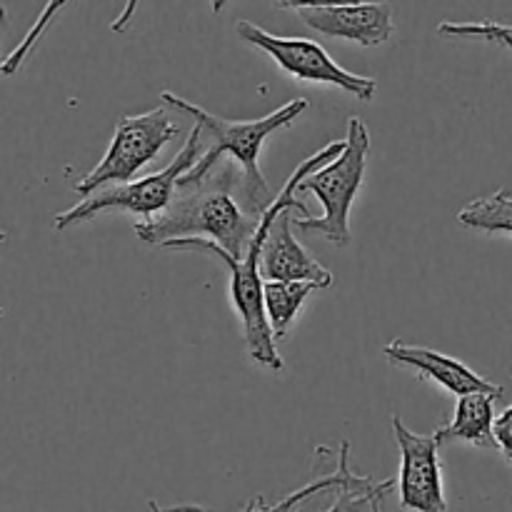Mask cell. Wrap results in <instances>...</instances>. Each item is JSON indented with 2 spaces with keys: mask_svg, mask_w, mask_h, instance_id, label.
Wrapping results in <instances>:
<instances>
[{
  "mask_svg": "<svg viewBox=\"0 0 512 512\" xmlns=\"http://www.w3.org/2000/svg\"><path fill=\"white\" fill-rule=\"evenodd\" d=\"M275 198L253 188L235 160L220 158L205 173H185L168 210L145 223L140 220L135 235L155 248L173 240H213L228 255L243 258Z\"/></svg>",
  "mask_w": 512,
  "mask_h": 512,
  "instance_id": "1",
  "label": "cell"
},
{
  "mask_svg": "<svg viewBox=\"0 0 512 512\" xmlns=\"http://www.w3.org/2000/svg\"><path fill=\"white\" fill-rule=\"evenodd\" d=\"M345 150V140H335V143L325 145L323 150H318L315 155H310L305 163L298 165L293 175H290L288 183L283 185V190L278 193L275 203L265 210L263 220H260V228L255 233L253 243L245 250L243 258H233V255L225 253L223 248L213 243V240L203 238H190V240H173V243H165L163 250H190V253H208L213 258L223 260L225 268L230 270V298H233L235 313H238L240 323H243V338L245 348H248L250 360L260 368L268 370H283V358L275 350V338L270 333L268 318H265V300H263V280H260V250H263L265 233H268L270 223H273L275 215L280 213L288 205L298 203L295 200V190L303 183L308 175L318 173L320 168L333 163L335 158H340Z\"/></svg>",
  "mask_w": 512,
  "mask_h": 512,
  "instance_id": "2",
  "label": "cell"
},
{
  "mask_svg": "<svg viewBox=\"0 0 512 512\" xmlns=\"http://www.w3.org/2000/svg\"><path fill=\"white\" fill-rule=\"evenodd\" d=\"M160 100L173 108L183 110L185 115L195 120L205 133L210 135V148L205 150L203 158L195 165V173H205V170L213 168L220 158H230L240 165V170L245 173L248 183L253 188H258L260 193H270L268 183H265L263 173H260V150H263V143L280 128H290L300 115L308 110V100L298 98L290 100L288 105L278 108L275 113L265 115V118L255 120H225L218 118V115L208 113L200 105L190 103V100L180 98V95L170 93V90H163L160 93Z\"/></svg>",
  "mask_w": 512,
  "mask_h": 512,
  "instance_id": "3",
  "label": "cell"
},
{
  "mask_svg": "<svg viewBox=\"0 0 512 512\" xmlns=\"http://www.w3.org/2000/svg\"><path fill=\"white\" fill-rule=\"evenodd\" d=\"M370 135L360 118L348 120V135H345V150L340 158L320 168L318 173L308 175L298 185L300 193H313L323 205L320 218H295V225L305 233H320L333 245H350V210L360 193L368 165Z\"/></svg>",
  "mask_w": 512,
  "mask_h": 512,
  "instance_id": "4",
  "label": "cell"
},
{
  "mask_svg": "<svg viewBox=\"0 0 512 512\" xmlns=\"http://www.w3.org/2000/svg\"><path fill=\"white\" fill-rule=\"evenodd\" d=\"M203 128L198 123L190 130L188 140L180 148V153L175 155L173 163L168 168H163L160 173H150L145 178L133 180L128 185H118V188H105L100 193L90 195L83 203L73 205L65 213L55 215V228L65 230L70 225L85 223V220H93L100 213H130L140 215L145 220L158 218L160 213L168 210V205L173 203L175 190H178L180 178L185 173L198 165L200 155V138H203Z\"/></svg>",
  "mask_w": 512,
  "mask_h": 512,
  "instance_id": "5",
  "label": "cell"
},
{
  "mask_svg": "<svg viewBox=\"0 0 512 512\" xmlns=\"http://www.w3.org/2000/svg\"><path fill=\"white\" fill-rule=\"evenodd\" d=\"M175 135H178V125L165 115L163 108L143 115H125L115 125V135L103 160L80 183H75L73 190L83 198H90L105 188L133 183L135 175L145 165L153 163Z\"/></svg>",
  "mask_w": 512,
  "mask_h": 512,
  "instance_id": "6",
  "label": "cell"
},
{
  "mask_svg": "<svg viewBox=\"0 0 512 512\" xmlns=\"http://www.w3.org/2000/svg\"><path fill=\"white\" fill-rule=\"evenodd\" d=\"M238 35L248 40L250 45L263 50V53H268L285 73H290L298 80H305V83L333 85V88L355 95L358 100H373L375 90H378V83L373 78L345 70L315 40L273 35L260 28V25L248 23V20H240Z\"/></svg>",
  "mask_w": 512,
  "mask_h": 512,
  "instance_id": "7",
  "label": "cell"
},
{
  "mask_svg": "<svg viewBox=\"0 0 512 512\" xmlns=\"http://www.w3.org/2000/svg\"><path fill=\"white\" fill-rule=\"evenodd\" d=\"M393 435L400 453L398 498L408 512H448L440 468V443L433 435H418L408 430L400 415H393Z\"/></svg>",
  "mask_w": 512,
  "mask_h": 512,
  "instance_id": "8",
  "label": "cell"
},
{
  "mask_svg": "<svg viewBox=\"0 0 512 512\" xmlns=\"http://www.w3.org/2000/svg\"><path fill=\"white\" fill-rule=\"evenodd\" d=\"M280 8H293L305 25L328 38L363 48L388 43L395 30L390 3H280Z\"/></svg>",
  "mask_w": 512,
  "mask_h": 512,
  "instance_id": "9",
  "label": "cell"
},
{
  "mask_svg": "<svg viewBox=\"0 0 512 512\" xmlns=\"http://www.w3.org/2000/svg\"><path fill=\"white\" fill-rule=\"evenodd\" d=\"M295 210L305 215V205L298 200L280 210L270 223L260 250V275L268 278V283H310L315 288H330L333 273L310 258L308 250L295 240Z\"/></svg>",
  "mask_w": 512,
  "mask_h": 512,
  "instance_id": "10",
  "label": "cell"
},
{
  "mask_svg": "<svg viewBox=\"0 0 512 512\" xmlns=\"http://www.w3.org/2000/svg\"><path fill=\"white\" fill-rule=\"evenodd\" d=\"M383 355L393 365L415 370L420 378L433 380V383H438L443 390L453 393L455 398H465V395L475 393L503 398V388H500V385H493L490 380L480 378V375L475 373V370H470L468 365L450 358V355L438 353V350L420 348V345L390 343L383 348Z\"/></svg>",
  "mask_w": 512,
  "mask_h": 512,
  "instance_id": "11",
  "label": "cell"
},
{
  "mask_svg": "<svg viewBox=\"0 0 512 512\" xmlns=\"http://www.w3.org/2000/svg\"><path fill=\"white\" fill-rule=\"evenodd\" d=\"M370 483V478H365V475H355L353 470H350V443L345 440V443H340V455H338V470L330 475H325V478H318L313 480V483L303 485V488H298L295 493L285 495L283 500H278V503L273 505H265V498L263 495H258V498L250 500L248 505H245L240 512H298L303 508L305 503H308L310 498H315V495H325V493H335V490H345V488H360V485ZM165 512H213L208 508H203V505H173V508H163Z\"/></svg>",
  "mask_w": 512,
  "mask_h": 512,
  "instance_id": "12",
  "label": "cell"
},
{
  "mask_svg": "<svg viewBox=\"0 0 512 512\" xmlns=\"http://www.w3.org/2000/svg\"><path fill=\"white\" fill-rule=\"evenodd\" d=\"M495 395H465L458 398L455 405V415L443 430L435 433L440 445L445 443H468L473 448L483 450H498L493 438V423H495Z\"/></svg>",
  "mask_w": 512,
  "mask_h": 512,
  "instance_id": "13",
  "label": "cell"
},
{
  "mask_svg": "<svg viewBox=\"0 0 512 512\" xmlns=\"http://www.w3.org/2000/svg\"><path fill=\"white\" fill-rule=\"evenodd\" d=\"M315 285L310 283H265V318H268L270 333L275 340H283L288 330L293 328L295 318L303 310L305 300L313 293Z\"/></svg>",
  "mask_w": 512,
  "mask_h": 512,
  "instance_id": "14",
  "label": "cell"
},
{
  "mask_svg": "<svg viewBox=\"0 0 512 512\" xmlns=\"http://www.w3.org/2000/svg\"><path fill=\"white\" fill-rule=\"evenodd\" d=\"M458 223L490 235H512V195L498 190L488 198L473 200L458 213Z\"/></svg>",
  "mask_w": 512,
  "mask_h": 512,
  "instance_id": "15",
  "label": "cell"
},
{
  "mask_svg": "<svg viewBox=\"0 0 512 512\" xmlns=\"http://www.w3.org/2000/svg\"><path fill=\"white\" fill-rule=\"evenodd\" d=\"M393 485L398 483H395V480H380V483L378 480H370L368 485H360V488L335 490V500L328 508H318L315 500H318L320 495H315V498H310L298 512H360L363 508H370L373 500H383L385 495L393 490ZM148 508L150 512H165L163 508H158V503H153V500L148 503Z\"/></svg>",
  "mask_w": 512,
  "mask_h": 512,
  "instance_id": "16",
  "label": "cell"
},
{
  "mask_svg": "<svg viewBox=\"0 0 512 512\" xmlns=\"http://www.w3.org/2000/svg\"><path fill=\"white\" fill-rule=\"evenodd\" d=\"M438 33L443 38H483L503 45V48H512V25L490 23V20H483V23H443Z\"/></svg>",
  "mask_w": 512,
  "mask_h": 512,
  "instance_id": "17",
  "label": "cell"
},
{
  "mask_svg": "<svg viewBox=\"0 0 512 512\" xmlns=\"http://www.w3.org/2000/svg\"><path fill=\"white\" fill-rule=\"evenodd\" d=\"M493 438L500 453H503L508 460H512V405H508V408L495 418Z\"/></svg>",
  "mask_w": 512,
  "mask_h": 512,
  "instance_id": "18",
  "label": "cell"
},
{
  "mask_svg": "<svg viewBox=\"0 0 512 512\" xmlns=\"http://www.w3.org/2000/svg\"><path fill=\"white\" fill-rule=\"evenodd\" d=\"M380 503H383V500H373V503H370V512H383Z\"/></svg>",
  "mask_w": 512,
  "mask_h": 512,
  "instance_id": "19",
  "label": "cell"
}]
</instances>
